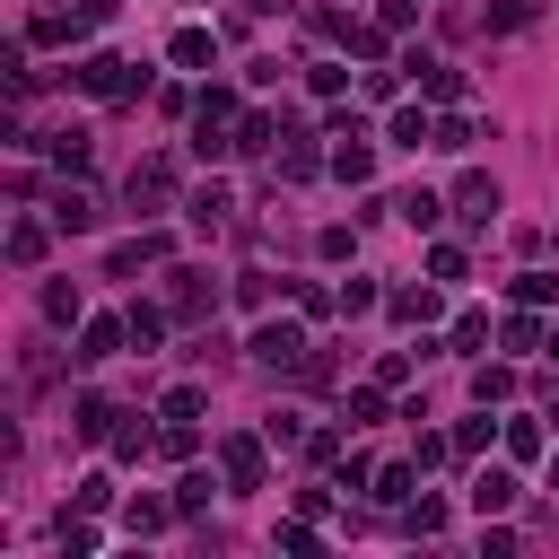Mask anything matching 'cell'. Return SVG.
<instances>
[{
    "mask_svg": "<svg viewBox=\"0 0 559 559\" xmlns=\"http://www.w3.org/2000/svg\"><path fill=\"white\" fill-rule=\"evenodd\" d=\"M376 384H411V349H384L376 358Z\"/></svg>",
    "mask_w": 559,
    "mask_h": 559,
    "instance_id": "816d5d0a",
    "label": "cell"
},
{
    "mask_svg": "<svg viewBox=\"0 0 559 559\" xmlns=\"http://www.w3.org/2000/svg\"><path fill=\"white\" fill-rule=\"evenodd\" d=\"M140 262H166V236H157V227H148L140 245H114V262H105V271L122 280V271H140Z\"/></svg>",
    "mask_w": 559,
    "mask_h": 559,
    "instance_id": "4316f807",
    "label": "cell"
},
{
    "mask_svg": "<svg viewBox=\"0 0 559 559\" xmlns=\"http://www.w3.org/2000/svg\"><path fill=\"white\" fill-rule=\"evenodd\" d=\"M515 306H559V280L550 271H515Z\"/></svg>",
    "mask_w": 559,
    "mask_h": 559,
    "instance_id": "74e56055",
    "label": "cell"
},
{
    "mask_svg": "<svg viewBox=\"0 0 559 559\" xmlns=\"http://www.w3.org/2000/svg\"><path fill=\"white\" fill-rule=\"evenodd\" d=\"M201 411H210V393H201V384H175V393L157 402V419H201Z\"/></svg>",
    "mask_w": 559,
    "mask_h": 559,
    "instance_id": "d590c367",
    "label": "cell"
},
{
    "mask_svg": "<svg viewBox=\"0 0 559 559\" xmlns=\"http://www.w3.org/2000/svg\"><path fill=\"white\" fill-rule=\"evenodd\" d=\"M288 280H271V271H236V306H271Z\"/></svg>",
    "mask_w": 559,
    "mask_h": 559,
    "instance_id": "e575fe53",
    "label": "cell"
},
{
    "mask_svg": "<svg viewBox=\"0 0 559 559\" xmlns=\"http://www.w3.org/2000/svg\"><path fill=\"white\" fill-rule=\"evenodd\" d=\"M480 445H489V411H480V419H463V428H454V454H480Z\"/></svg>",
    "mask_w": 559,
    "mask_h": 559,
    "instance_id": "f5cc1de1",
    "label": "cell"
},
{
    "mask_svg": "<svg viewBox=\"0 0 559 559\" xmlns=\"http://www.w3.org/2000/svg\"><path fill=\"white\" fill-rule=\"evenodd\" d=\"M384 393H393V384H358V393L341 402V419H349V428H376V419H384Z\"/></svg>",
    "mask_w": 559,
    "mask_h": 559,
    "instance_id": "4dcf8cb0",
    "label": "cell"
},
{
    "mask_svg": "<svg viewBox=\"0 0 559 559\" xmlns=\"http://www.w3.org/2000/svg\"><path fill=\"white\" fill-rule=\"evenodd\" d=\"M454 210H463L472 227H489V218H498V183H489V175H463V183H454Z\"/></svg>",
    "mask_w": 559,
    "mask_h": 559,
    "instance_id": "4fadbf2b",
    "label": "cell"
},
{
    "mask_svg": "<svg viewBox=\"0 0 559 559\" xmlns=\"http://www.w3.org/2000/svg\"><path fill=\"white\" fill-rule=\"evenodd\" d=\"M384 314H393V323H437V280H419V288H393V297H384Z\"/></svg>",
    "mask_w": 559,
    "mask_h": 559,
    "instance_id": "2e32d148",
    "label": "cell"
},
{
    "mask_svg": "<svg viewBox=\"0 0 559 559\" xmlns=\"http://www.w3.org/2000/svg\"><path fill=\"white\" fill-rule=\"evenodd\" d=\"M148 445H157V437H148V428H140V419H122V428H114V463H140V454H148Z\"/></svg>",
    "mask_w": 559,
    "mask_h": 559,
    "instance_id": "ab89813d",
    "label": "cell"
},
{
    "mask_svg": "<svg viewBox=\"0 0 559 559\" xmlns=\"http://www.w3.org/2000/svg\"><path fill=\"white\" fill-rule=\"evenodd\" d=\"M498 341H507V349H542V323H533V314H507Z\"/></svg>",
    "mask_w": 559,
    "mask_h": 559,
    "instance_id": "f6af8a7d",
    "label": "cell"
},
{
    "mask_svg": "<svg viewBox=\"0 0 559 559\" xmlns=\"http://www.w3.org/2000/svg\"><path fill=\"white\" fill-rule=\"evenodd\" d=\"M210 489H227V472H183V480H175V515H201Z\"/></svg>",
    "mask_w": 559,
    "mask_h": 559,
    "instance_id": "d4e9b609",
    "label": "cell"
},
{
    "mask_svg": "<svg viewBox=\"0 0 559 559\" xmlns=\"http://www.w3.org/2000/svg\"><path fill=\"white\" fill-rule=\"evenodd\" d=\"M402 524H411V542H437V533H445V498H411Z\"/></svg>",
    "mask_w": 559,
    "mask_h": 559,
    "instance_id": "1f68e13d",
    "label": "cell"
},
{
    "mask_svg": "<svg viewBox=\"0 0 559 559\" xmlns=\"http://www.w3.org/2000/svg\"><path fill=\"white\" fill-rule=\"evenodd\" d=\"M122 341H131V314H87L79 323V367H105V358H122Z\"/></svg>",
    "mask_w": 559,
    "mask_h": 559,
    "instance_id": "277c9868",
    "label": "cell"
},
{
    "mask_svg": "<svg viewBox=\"0 0 559 559\" xmlns=\"http://www.w3.org/2000/svg\"><path fill=\"white\" fill-rule=\"evenodd\" d=\"M515 26H533V0H489V35H515Z\"/></svg>",
    "mask_w": 559,
    "mask_h": 559,
    "instance_id": "b9f144b4",
    "label": "cell"
},
{
    "mask_svg": "<svg viewBox=\"0 0 559 559\" xmlns=\"http://www.w3.org/2000/svg\"><path fill=\"white\" fill-rule=\"evenodd\" d=\"M114 419H122V411H114L105 393H79V411H70V428H79L87 445H114Z\"/></svg>",
    "mask_w": 559,
    "mask_h": 559,
    "instance_id": "7c38bea8",
    "label": "cell"
},
{
    "mask_svg": "<svg viewBox=\"0 0 559 559\" xmlns=\"http://www.w3.org/2000/svg\"><path fill=\"white\" fill-rule=\"evenodd\" d=\"M428 148H472V114H454V105H445V114H437V140H428Z\"/></svg>",
    "mask_w": 559,
    "mask_h": 559,
    "instance_id": "f35d334b",
    "label": "cell"
},
{
    "mask_svg": "<svg viewBox=\"0 0 559 559\" xmlns=\"http://www.w3.org/2000/svg\"><path fill=\"white\" fill-rule=\"evenodd\" d=\"M306 87H314V96H341V87H349V70H341V61H314V70H306Z\"/></svg>",
    "mask_w": 559,
    "mask_h": 559,
    "instance_id": "c3c4849f",
    "label": "cell"
},
{
    "mask_svg": "<svg viewBox=\"0 0 559 559\" xmlns=\"http://www.w3.org/2000/svg\"><path fill=\"white\" fill-rule=\"evenodd\" d=\"M314 253H323V262H349V253H358V236H349V227H323V236H314Z\"/></svg>",
    "mask_w": 559,
    "mask_h": 559,
    "instance_id": "681fc988",
    "label": "cell"
},
{
    "mask_svg": "<svg viewBox=\"0 0 559 559\" xmlns=\"http://www.w3.org/2000/svg\"><path fill=\"white\" fill-rule=\"evenodd\" d=\"M79 9H87V17H96V26H105V17H114V9H122V0H79Z\"/></svg>",
    "mask_w": 559,
    "mask_h": 559,
    "instance_id": "9f6ffc18",
    "label": "cell"
},
{
    "mask_svg": "<svg viewBox=\"0 0 559 559\" xmlns=\"http://www.w3.org/2000/svg\"><path fill=\"white\" fill-rule=\"evenodd\" d=\"M122 192H131V210H140V201H166V192H175V157H140Z\"/></svg>",
    "mask_w": 559,
    "mask_h": 559,
    "instance_id": "8fae6325",
    "label": "cell"
},
{
    "mask_svg": "<svg viewBox=\"0 0 559 559\" xmlns=\"http://www.w3.org/2000/svg\"><path fill=\"white\" fill-rule=\"evenodd\" d=\"M70 507H79V515H96V507H114V480H105V472H87V480L70 489Z\"/></svg>",
    "mask_w": 559,
    "mask_h": 559,
    "instance_id": "60d3db41",
    "label": "cell"
},
{
    "mask_svg": "<svg viewBox=\"0 0 559 559\" xmlns=\"http://www.w3.org/2000/svg\"><path fill=\"white\" fill-rule=\"evenodd\" d=\"M218 472H227V489H262V472H271V454H262V437H253V428H236V437H218Z\"/></svg>",
    "mask_w": 559,
    "mask_h": 559,
    "instance_id": "3957f363",
    "label": "cell"
},
{
    "mask_svg": "<svg viewBox=\"0 0 559 559\" xmlns=\"http://www.w3.org/2000/svg\"><path fill=\"white\" fill-rule=\"evenodd\" d=\"M515 498H524V480H515V472H498V463L472 480V515H480V524H489V515H507Z\"/></svg>",
    "mask_w": 559,
    "mask_h": 559,
    "instance_id": "ba28073f",
    "label": "cell"
},
{
    "mask_svg": "<svg viewBox=\"0 0 559 559\" xmlns=\"http://www.w3.org/2000/svg\"><path fill=\"white\" fill-rule=\"evenodd\" d=\"M332 175H341V183H376V140H367V131H341Z\"/></svg>",
    "mask_w": 559,
    "mask_h": 559,
    "instance_id": "30bf717a",
    "label": "cell"
},
{
    "mask_svg": "<svg viewBox=\"0 0 559 559\" xmlns=\"http://www.w3.org/2000/svg\"><path fill=\"white\" fill-rule=\"evenodd\" d=\"M236 122H245V105H236V87H201L192 96V157H227L236 148Z\"/></svg>",
    "mask_w": 559,
    "mask_h": 559,
    "instance_id": "6da1fadb",
    "label": "cell"
},
{
    "mask_svg": "<svg viewBox=\"0 0 559 559\" xmlns=\"http://www.w3.org/2000/svg\"><path fill=\"white\" fill-rule=\"evenodd\" d=\"M402 70L419 79V96H428V105H463V70H454V61H437V52H411Z\"/></svg>",
    "mask_w": 559,
    "mask_h": 559,
    "instance_id": "5b68a950",
    "label": "cell"
},
{
    "mask_svg": "<svg viewBox=\"0 0 559 559\" xmlns=\"http://www.w3.org/2000/svg\"><path fill=\"white\" fill-rule=\"evenodd\" d=\"M411 480H419V463H384V472L367 480V498H376V507H411V498H419Z\"/></svg>",
    "mask_w": 559,
    "mask_h": 559,
    "instance_id": "e0dca14e",
    "label": "cell"
},
{
    "mask_svg": "<svg viewBox=\"0 0 559 559\" xmlns=\"http://www.w3.org/2000/svg\"><path fill=\"white\" fill-rule=\"evenodd\" d=\"M402 96V70H367V105H393Z\"/></svg>",
    "mask_w": 559,
    "mask_h": 559,
    "instance_id": "f907efd6",
    "label": "cell"
},
{
    "mask_svg": "<svg viewBox=\"0 0 559 559\" xmlns=\"http://www.w3.org/2000/svg\"><path fill=\"white\" fill-rule=\"evenodd\" d=\"M44 245H52V218H17V227H9V262H17V271L44 262Z\"/></svg>",
    "mask_w": 559,
    "mask_h": 559,
    "instance_id": "ffe728a7",
    "label": "cell"
},
{
    "mask_svg": "<svg viewBox=\"0 0 559 559\" xmlns=\"http://www.w3.org/2000/svg\"><path fill=\"white\" fill-rule=\"evenodd\" d=\"M52 227H61V236H87V227H96V192H79V183L52 192Z\"/></svg>",
    "mask_w": 559,
    "mask_h": 559,
    "instance_id": "9a60e30c",
    "label": "cell"
},
{
    "mask_svg": "<svg viewBox=\"0 0 559 559\" xmlns=\"http://www.w3.org/2000/svg\"><path fill=\"white\" fill-rule=\"evenodd\" d=\"M44 148H52V166H70V175H79V166H87V131H79V122H70V131H52V140H44Z\"/></svg>",
    "mask_w": 559,
    "mask_h": 559,
    "instance_id": "836d02e7",
    "label": "cell"
},
{
    "mask_svg": "<svg viewBox=\"0 0 559 559\" xmlns=\"http://www.w3.org/2000/svg\"><path fill=\"white\" fill-rule=\"evenodd\" d=\"M306 463H341V428H314L306 437Z\"/></svg>",
    "mask_w": 559,
    "mask_h": 559,
    "instance_id": "db71d44e",
    "label": "cell"
},
{
    "mask_svg": "<svg viewBox=\"0 0 559 559\" xmlns=\"http://www.w3.org/2000/svg\"><path fill=\"white\" fill-rule=\"evenodd\" d=\"M70 87H79V96H140V87H148V70H131L122 52H79Z\"/></svg>",
    "mask_w": 559,
    "mask_h": 559,
    "instance_id": "7a4b0ae2",
    "label": "cell"
},
{
    "mask_svg": "<svg viewBox=\"0 0 559 559\" xmlns=\"http://www.w3.org/2000/svg\"><path fill=\"white\" fill-rule=\"evenodd\" d=\"M166 524H175V498H131V507H122V533H131V542H148V533H166Z\"/></svg>",
    "mask_w": 559,
    "mask_h": 559,
    "instance_id": "ac0fdd59",
    "label": "cell"
},
{
    "mask_svg": "<svg viewBox=\"0 0 559 559\" xmlns=\"http://www.w3.org/2000/svg\"><path fill=\"white\" fill-rule=\"evenodd\" d=\"M157 454H175V463L201 454V428H192V419H166V428H157Z\"/></svg>",
    "mask_w": 559,
    "mask_h": 559,
    "instance_id": "8d00e7d4",
    "label": "cell"
},
{
    "mask_svg": "<svg viewBox=\"0 0 559 559\" xmlns=\"http://www.w3.org/2000/svg\"><path fill=\"white\" fill-rule=\"evenodd\" d=\"M376 306H384L376 280H349V288H341V314H376Z\"/></svg>",
    "mask_w": 559,
    "mask_h": 559,
    "instance_id": "ee69618b",
    "label": "cell"
},
{
    "mask_svg": "<svg viewBox=\"0 0 559 559\" xmlns=\"http://www.w3.org/2000/svg\"><path fill=\"white\" fill-rule=\"evenodd\" d=\"M271 140H280V122H271V114H262V105H253V114H245V122H236V157H262V148H271Z\"/></svg>",
    "mask_w": 559,
    "mask_h": 559,
    "instance_id": "484cf974",
    "label": "cell"
},
{
    "mask_svg": "<svg viewBox=\"0 0 559 559\" xmlns=\"http://www.w3.org/2000/svg\"><path fill=\"white\" fill-rule=\"evenodd\" d=\"M245 9H253V17H271V9H297V0H245Z\"/></svg>",
    "mask_w": 559,
    "mask_h": 559,
    "instance_id": "6f0895ef",
    "label": "cell"
},
{
    "mask_svg": "<svg viewBox=\"0 0 559 559\" xmlns=\"http://www.w3.org/2000/svg\"><path fill=\"white\" fill-rule=\"evenodd\" d=\"M393 210H402V218H411V227H419V236H428V227H437V218H445V192H428V183H411V192H402V201H393Z\"/></svg>",
    "mask_w": 559,
    "mask_h": 559,
    "instance_id": "cb8c5ba5",
    "label": "cell"
},
{
    "mask_svg": "<svg viewBox=\"0 0 559 559\" xmlns=\"http://www.w3.org/2000/svg\"><path fill=\"white\" fill-rule=\"evenodd\" d=\"M411 463H419V472H437V463H454V437H428V428H419V445H411Z\"/></svg>",
    "mask_w": 559,
    "mask_h": 559,
    "instance_id": "bcb514c9",
    "label": "cell"
},
{
    "mask_svg": "<svg viewBox=\"0 0 559 559\" xmlns=\"http://www.w3.org/2000/svg\"><path fill=\"white\" fill-rule=\"evenodd\" d=\"M428 280H437V288L463 280V245H428Z\"/></svg>",
    "mask_w": 559,
    "mask_h": 559,
    "instance_id": "7bdbcfd3",
    "label": "cell"
},
{
    "mask_svg": "<svg viewBox=\"0 0 559 559\" xmlns=\"http://www.w3.org/2000/svg\"><path fill=\"white\" fill-rule=\"evenodd\" d=\"M44 323H87V306H79V288H70V280H52V288H44Z\"/></svg>",
    "mask_w": 559,
    "mask_h": 559,
    "instance_id": "d6a6232c",
    "label": "cell"
},
{
    "mask_svg": "<svg viewBox=\"0 0 559 559\" xmlns=\"http://www.w3.org/2000/svg\"><path fill=\"white\" fill-rule=\"evenodd\" d=\"M550 489H559V463H550Z\"/></svg>",
    "mask_w": 559,
    "mask_h": 559,
    "instance_id": "91938a15",
    "label": "cell"
},
{
    "mask_svg": "<svg viewBox=\"0 0 559 559\" xmlns=\"http://www.w3.org/2000/svg\"><path fill=\"white\" fill-rule=\"evenodd\" d=\"M323 166H332V157H323L314 140H288V148H280V175H288V183H314Z\"/></svg>",
    "mask_w": 559,
    "mask_h": 559,
    "instance_id": "603a6c76",
    "label": "cell"
},
{
    "mask_svg": "<svg viewBox=\"0 0 559 559\" xmlns=\"http://www.w3.org/2000/svg\"><path fill=\"white\" fill-rule=\"evenodd\" d=\"M166 306H175L183 323H201V314L218 306V288H201V271H175V297H166Z\"/></svg>",
    "mask_w": 559,
    "mask_h": 559,
    "instance_id": "44dd1931",
    "label": "cell"
},
{
    "mask_svg": "<svg viewBox=\"0 0 559 559\" xmlns=\"http://www.w3.org/2000/svg\"><path fill=\"white\" fill-rule=\"evenodd\" d=\"M166 61H175V70H210V61H218V35H210V26H175V35H166Z\"/></svg>",
    "mask_w": 559,
    "mask_h": 559,
    "instance_id": "9c48e42d",
    "label": "cell"
},
{
    "mask_svg": "<svg viewBox=\"0 0 559 559\" xmlns=\"http://www.w3.org/2000/svg\"><path fill=\"white\" fill-rule=\"evenodd\" d=\"M498 445H507L515 463H533V454L550 445V428H542V419H498Z\"/></svg>",
    "mask_w": 559,
    "mask_h": 559,
    "instance_id": "7402d4cb",
    "label": "cell"
},
{
    "mask_svg": "<svg viewBox=\"0 0 559 559\" xmlns=\"http://www.w3.org/2000/svg\"><path fill=\"white\" fill-rule=\"evenodd\" d=\"M280 550H314V515H288L280 524Z\"/></svg>",
    "mask_w": 559,
    "mask_h": 559,
    "instance_id": "11a10c76",
    "label": "cell"
},
{
    "mask_svg": "<svg viewBox=\"0 0 559 559\" xmlns=\"http://www.w3.org/2000/svg\"><path fill=\"white\" fill-rule=\"evenodd\" d=\"M227 210H236V201H227V183H201V192L183 201V218H192L201 236H218V227H227Z\"/></svg>",
    "mask_w": 559,
    "mask_h": 559,
    "instance_id": "5bb4252c",
    "label": "cell"
},
{
    "mask_svg": "<svg viewBox=\"0 0 559 559\" xmlns=\"http://www.w3.org/2000/svg\"><path fill=\"white\" fill-rule=\"evenodd\" d=\"M96 542H105V533H96V524H79V515H61V550H70V559H87V550H96Z\"/></svg>",
    "mask_w": 559,
    "mask_h": 559,
    "instance_id": "7dc6e473",
    "label": "cell"
},
{
    "mask_svg": "<svg viewBox=\"0 0 559 559\" xmlns=\"http://www.w3.org/2000/svg\"><path fill=\"white\" fill-rule=\"evenodd\" d=\"M245 349H253L262 367H280V376H288V367H306V332H297V323H262Z\"/></svg>",
    "mask_w": 559,
    "mask_h": 559,
    "instance_id": "8992f818",
    "label": "cell"
},
{
    "mask_svg": "<svg viewBox=\"0 0 559 559\" xmlns=\"http://www.w3.org/2000/svg\"><path fill=\"white\" fill-rule=\"evenodd\" d=\"M507 393H515V367H472V402L480 411H498Z\"/></svg>",
    "mask_w": 559,
    "mask_h": 559,
    "instance_id": "f546056e",
    "label": "cell"
},
{
    "mask_svg": "<svg viewBox=\"0 0 559 559\" xmlns=\"http://www.w3.org/2000/svg\"><path fill=\"white\" fill-rule=\"evenodd\" d=\"M166 323H175V306H131V349H157Z\"/></svg>",
    "mask_w": 559,
    "mask_h": 559,
    "instance_id": "83f0119b",
    "label": "cell"
},
{
    "mask_svg": "<svg viewBox=\"0 0 559 559\" xmlns=\"http://www.w3.org/2000/svg\"><path fill=\"white\" fill-rule=\"evenodd\" d=\"M550 358H559V332H550Z\"/></svg>",
    "mask_w": 559,
    "mask_h": 559,
    "instance_id": "680465c9",
    "label": "cell"
},
{
    "mask_svg": "<svg viewBox=\"0 0 559 559\" xmlns=\"http://www.w3.org/2000/svg\"><path fill=\"white\" fill-rule=\"evenodd\" d=\"M480 341H489V314H480V306H463V314L445 323V349H463V358H472Z\"/></svg>",
    "mask_w": 559,
    "mask_h": 559,
    "instance_id": "f1b7e54d",
    "label": "cell"
},
{
    "mask_svg": "<svg viewBox=\"0 0 559 559\" xmlns=\"http://www.w3.org/2000/svg\"><path fill=\"white\" fill-rule=\"evenodd\" d=\"M384 140H393V148H428V140H437V122H428L419 105H393V122H384Z\"/></svg>",
    "mask_w": 559,
    "mask_h": 559,
    "instance_id": "d6986e66",
    "label": "cell"
},
{
    "mask_svg": "<svg viewBox=\"0 0 559 559\" xmlns=\"http://www.w3.org/2000/svg\"><path fill=\"white\" fill-rule=\"evenodd\" d=\"M87 35H96L87 9H70V17H61V9H35V17H26V44H87Z\"/></svg>",
    "mask_w": 559,
    "mask_h": 559,
    "instance_id": "52a82bcc",
    "label": "cell"
}]
</instances>
